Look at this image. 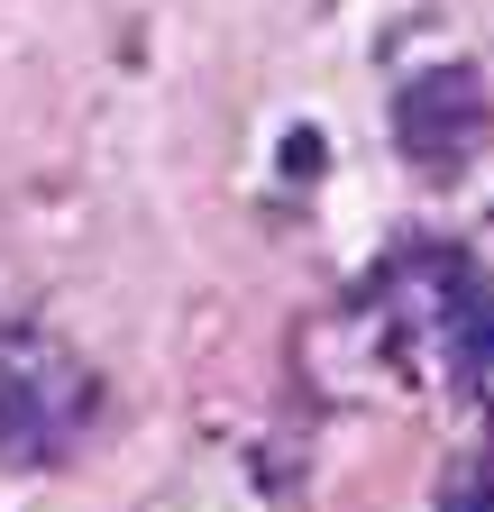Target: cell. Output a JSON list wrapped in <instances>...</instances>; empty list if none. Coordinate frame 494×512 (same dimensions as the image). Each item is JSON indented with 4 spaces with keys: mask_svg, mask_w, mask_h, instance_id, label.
<instances>
[{
    "mask_svg": "<svg viewBox=\"0 0 494 512\" xmlns=\"http://www.w3.org/2000/svg\"><path fill=\"white\" fill-rule=\"evenodd\" d=\"M476 74H458V64H440V74H412L403 83V101H394V138H403V156L412 165H458L467 147H476Z\"/></svg>",
    "mask_w": 494,
    "mask_h": 512,
    "instance_id": "1",
    "label": "cell"
},
{
    "mask_svg": "<svg viewBox=\"0 0 494 512\" xmlns=\"http://www.w3.org/2000/svg\"><path fill=\"white\" fill-rule=\"evenodd\" d=\"M449 366L458 375H494V293H458L449 302Z\"/></svg>",
    "mask_w": 494,
    "mask_h": 512,
    "instance_id": "2",
    "label": "cell"
},
{
    "mask_svg": "<svg viewBox=\"0 0 494 512\" xmlns=\"http://www.w3.org/2000/svg\"><path fill=\"white\" fill-rule=\"evenodd\" d=\"M440 512H494V485H485V476H458V485L440 494Z\"/></svg>",
    "mask_w": 494,
    "mask_h": 512,
    "instance_id": "3",
    "label": "cell"
},
{
    "mask_svg": "<svg viewBox=\"0 0 494 512\" xmlns=\"http://www.w3.org/2000/svg\"><path fill=\"white\" fill-rule=\"evenodd\" d=\"M284 174H321V138H312V128H293V138H284Z\"/></svg>",
    "mask_w": 494,
    "mask_h": 512,
    "instance_id": "4",
    "label": "cell"
},
{
    "mask_svg": "<svg viewBox=\"0 0 494 512\" xmlns=\"http://www.w3.org/2000/svg\"><path fill=\"white\" fill-rule=\"evenodd\" d=\"M485 485H494V476H485Z\"/></svg>",
    "mask_w": 494,
    "mask_h": 512,
    "instance_id": "5",
    "label": "cell"
}]
</instances>
